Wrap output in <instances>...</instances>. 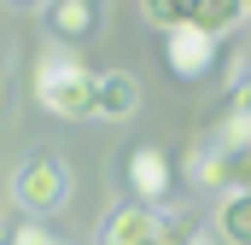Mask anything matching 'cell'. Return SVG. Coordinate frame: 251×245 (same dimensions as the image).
<instances>
[{"label":"cell","instance_id":"obj_1","mask_svg":"<svg viewBox=\"0 0 251 245\" xmlns=\"http://www.w3.org/2000/svg\"><path fill=\"white\" fill-rule=\"evenodd\" d=\"M94 88H100V76L70 47H47L41 53V64H35V105L41 111H53L64 122H82V117H94Z\"/></svg>","mask_w":251,"mask_h":245},{"label":"cell","instance_id":"obj_2","mask_svg":"<svg viewBox=\"0 0 251 245\" xmlns=\"http://www.w3.org/2000/svg\"><path fill=\"white\" fill-rule=\"evenodd\" d=\"M12 198L24 204V216H53L70 204V170H64L53 152H29L24 164H18V175H12Z\"/></svg>","mask_w":251,"mask_h":245},{"label":"cell","instance_id":"obj_3","mask_svg":"<svg viewBox=\"0 0 251 245\" xmlns=\"http://www.w3.org/2000/svg\"><path fill=\"white\" fill-rule=\"evenodd\" d=\"M123 181H128V193H134L140 204L164 210V198L176 193V164H170L164 146H134L123 158Z\"/></svg>","mask_w":251,"mask_h":245},{"label":"cell","instance_id":"obj_4","mask_svg":"<svg viewBox=\"0 0 251 245\" xmlns=\"http://www.w3.org/2000/svg\"><path fill=\"white\" fill-rule=\"evenodd\" d=\"M164 64H170V76H181V82L210 76V70H216V35H204L199 24L170 29V35H164Z\"/></svg>","mask_w":251,"mask_h":245},{"label":"cell","instance_id":"obj_5","mask_svg":"<svg viewBox=\"0 0 251 245\" xmlns=\"http://www.w3.org/2000/svg\"><path fill=\"white\" fill-rule=\"evenodd\" d=\"M100 245H164V210H152L140 198L117 204L100 228Z\"/></svg>","mask_w":251,"mask_h":245},{"label":"cell","instance_id":"obj_6","mask_svg":"<svg viewBox=\"0 0 251 245\" xmlns=\"http://www.w3.org/2000/svg\"><path fill=\"white\" fill-rule=\"evenodd\" d=\"M140 111V82L128 70H105L100 88H94V117L100 122H128Z\"/></svg>","mask_w":251,"mask_h":245},{"label":"cell","instance_id":"obj_7","mask_svg":"<svg viewBox=\"0 0 251 245\" xmlns=\"http://www.w3.org/2000/svg\"><path fill=\"white\" fill-rule=\"evenodd\" d=\"M210 234L222 245H251V193H222V198H216Z\"/></svg>","mask_w":251,"mask_h":245},{"label":"cell","instance_id":"obj_8","mask_svg":"<svg viewBox=\"0 0 251 245\" xmlns=\"http://www.w3.org/2000/svg\"><path fill=\"white\" fill-rule=\"evenodd\" d=\"M47 24H53V35H64V41H82V35H94L100 6L94 0H47Z\"/></svg>","mask_w":251,"mask_h":245},{"label":"cell","instance_id":"obj_9","mask_svg":"<svg viewBox=\"0 0 251 245\" xmlns=\"http://www.w3.org/2000/svg\"><path fill=\"white\" fill-rule=\"evenodd\" d=\"M193 24L222 41V35H234L246 24V0H193Z\"/></svg>","mask_w":251,"mask_h":245},{"label":"cell","instance_id":"obj_10","mask_svg":"<svg viewBox=\"0 0 251 245\" xmlns=\"http://www.w3.org/2000/svg\"><path fill=\"white\" fill-rule=\"evenodd\" d=\"M187 181H193V187H204V193H216V198L228 193V152H222L216 140L193 152V164H187Z\"/></svg>","mask_w":251,"mask_h":245},{"label":"cell","instance_id":"obj_11","mask_svg":"<svg viewBox=\"0 0 251 245\" xmlns=\"http://www.w3.org/2000/svg\"><path fill=\"white\" fill-rule=\"evenodd\" d=\"M140 18L152 24V29H181V24H193V0H140Z\"/></svg>","mask_w":251,"mask_h":245},{"label":"cell","instance_id":"obj_12","mask_svg":"<svg viewBox=\"0 0 251 245\" xmlns=\"http://www.w3.org/2000/svg\"><path fill=\"white\" fill-rule=\"evenodd\" d=\"M216 146L222 152H251V111H234L228 105V117L216 122Z\"/></svg>","mask_w":251,"mask_h":245},{"label":"cell","instance_id":"obj_13","mask_svg":"<svg viewBox=\"0 0 251 245\" xmlns=\"http://www.w3.org/2000/svg\"><path fill=\"white\" fill-rule=\"evenodd\" d=\"M228 193H251V152H228Z\"/></svg>","mask_w":251,"mask_h":245},{"label":"cell","instance_id":"obj_14","mask_svg":"<svg viewBox=\"0 0 251 245\" xmlns=\"http://www.w3.org/2000/svg\"><path fill=\"white\" fill-rule=\"evenodd\" d=\"M199 228H193L187 216H176V210H164V245H187Z\"/></svg>","mask_w":251,"mask_h":245},{"label":"cell","instance_id":"obj_15","mask_svg":"<svg viewBox=\"0 0 251 245\" xmlns=\"http://www.w3.org/2000/svg\"><path fill=\"white\" fill-rule=\"evenodd\" d=\"M12 245H59V240H53V234L29 216V222H18V228H12Z\"/></svg>","mask_w":251,"mask_h":245},{"label":"cell","instance_id":"obj_16","mask_svg":"<svg viewBox=\"0 0 251 245\" xmlns=\"http://www.w3.org/2000/svg\"><path fill=\"white\" fill-rule=\"evenodd\" d=\"M234 111H251V76L234 82Z\"/></svg>","mask_w":251,"mask_h":245},{"label":"cell","instance_id":"obj_17","mask_svg":"<svg viewBox=\"0 0 251 245\" xmlns=\"http://www.w3.org/2000/svg\"><path fill=\"white\" fill-rule=\"evenodd\" d=\"M6 6H18V12H35V6H47V0H6Z\"/></svg>","mask_w":251,"mask_h":245},{"label":"cell","instance_id":"obj_18","mask_svg":"<svg viewBox=\"0 0 251 245\" xmlns=\"http://www.w3.org/2000/svg\"><path fill=\"white\" fill-rule=\"evenodd\" d=\"M187 245H222V240H216V234H193Z\"/></svg>","mask_w":251,"mask_h":245},{"label":"cell","instance_id":"obj_19","mask_svg":"<svg viewBox=\"0 0 251 245\" xmlns=\"http://www.w3.org/2000/svg\"><path fill=\"white\" fill-rule=\"evenodd\" d=\"M0 94H6V70H0Z\"/></svg>","mask_w":251,"mask_h":245},{"label":"cell","instance_id":"obj_20","mask_svg":"<svg viewBox=\"0 0 251 245\" xmlns=\"http://www.w3.org/2000/svg\"><path fill=\"white\" fill-rule=\"evenodd\" d=\"M246 18H251V0H246Z\"/></svg>","mask_w":251,"mask_h":245},{"label":"cell","instance_id":"obj_21","mask_svg":"<svg viewBox=\"0 0 251 245\" xmlns=\"http://www.w3.org/2000/svg\"><path fill=\"white\" fill-rule=\"evenodd\" d=\"M94 6H100V0H94Z\"/></svg>","mask_w":251,"mask_h":245}]
</instances>
